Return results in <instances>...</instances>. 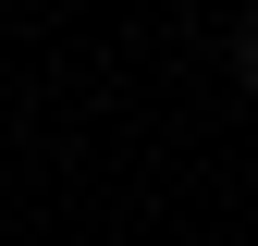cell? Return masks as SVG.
Here are the masks:
<instances>
[{"label": "cell", "mask_w": 258, "mask_h": 246, "mask_svg": "<svg viewBox=\"0 0 258 246\" xmlns=\"http://www.w3.org/2000/svg\"><path fill=\"white\" fill-rule=\"evenodd\" d=\"M246 74H258V25H246Z\"/></svg>", "instance_id": "obj_1"}]
</instances>
